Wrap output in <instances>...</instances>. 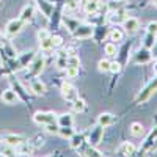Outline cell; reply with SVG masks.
<instances>
[{"label":"cell","instance_id":"cell-10","mask_svg":"<svg viewBox=\"0 0 157 157\" xmlns=\"http://www.w3.org/2000/svg\"><path fill=\"white\" fill-rule=\"evenodd\" d=\"M155 138H157V127H154V129L151 130V132L146 135L145 141H143V145H141V148H140V152H141V154H148Z\"/></svg>","mask_w":157,"mask_h":157},{"label":"cell","instance_id":"cell-8","mask_svg":"<svg viewBox=\"0 0 157 157\" xmlns=\"http://www.w3.org/2000/svg\"><path fill=\"white\" fill-rule=\"evenodd\" d=\"M151 60H152L151 49H146V47L140 49L137 54H135V58H134V61H135L137 64H148Z\"/></svg>","mask_w":157,"mask_h":157},{"label":"cell","instance_id":"cell-25","mask_svg":"<svg viewBox=\"0 0 157 157\" xmlns=\"http://www.w3.org/2000/svg\"><path fill=\"white\" fill-rule=\"evenodd\" d=\"M61 21H63V24L66 25V29H68L71 33L78 27V25H80V24H78V21H75V19H72V17H68V16H63Z\"/></svg>","mask_w":157,"mask_h":157},{"label":"cell","instance_id":"cell-20","mask_svg":"<svg viewBox=\"0 0 157 157\" xmlns=\"http://www.w3.org/2000/svg\"><path fill=\"white\" fill-rule=\"evenodd\" d=\"M69 146L72 149H80L83 146V141H85V134H74L71 138H69Z\"/></svg>","mask_w":157,"mask_h":157},{"label":"cell","instance_id":"cell-26","mask_svg":"<svg viewBox=\"0 0 157 157\" xmlns=\"http://www.w3.org/2000/svg\"><path fill=\"white\" fill-rule=\"evenodd\" d=\"M74 134H75V132H74L72 126H60V129H58V135H60L61 138H68V140H69Z\"/></svg>","mask_w":157,"mask_h":157},{"label":"cell","instance_id":"cell-22","mask_svg":"<svg viewBox=\"0 0 157 157\" xmlns=\"http://www.w3.org/2000/svg\"><path fill=\"white\" fill-rule=\"evenodd\" d=\"M126 17H127V16H126L124 8H116V10H113V13H112L110 21H112V22H116V24H121V22H124Z\"/></svg>","mask_w":157,"mask_h":157},{"label":"cell","instance_id":"cell-43","mask_svg":"<svg viewBox=\"0 0 157 157\" xmlns=\"http://www.w3.org/2000/svg\"><path fill=\"white\" fill-rule=\"evenodd\" d=\"M146 32L157 35V22H149V24H148V27H146Z\"/></svg>","mask_w":157,"mask_h":157},{"label":"cell","instance_id":"cell-9","mask_svg":"<svg viewBox=\"0 0 157 157\" xmlns=\"http://www.w3.org/2000/svg\"><path fill=\"white\" fill-rule=\"evenodd\" d=\"M123 29L126 33L129 35H134L138 29H140V21L137 17H126L123 22Z\"/></svg>","mask_w":157,"mask_h":157},{"label":"cell","instance_id":"cell-30","mask_svg":"<svg viewBox=\"0 0 157 157\" xmlns=\"http://www.w3.org/2000/svg\"><path fill=\"white\" fill-rule=\"evenodd\" d=\"M155 44V35L154 33H149L146 32V36L145 39H143V47H146V49H152Z\"/></svg>","mask_w":157,"mask_h":157},{"label":"cell","instance_id":"cell-4","mask_svg":"<svg viewBox=\"0 0 157 157\" xmlns=\"http://www.w3.org/2000/svg\"><path fill=\"white\" fill-rule=\"evenodd\" d=\"M24 21H21L19 17L17 19H11L8 24H6V27H5V33H6V36H17L21 32H22V29H24Z\"/></svg>","mask_w":157,"mask_h":157},{"label":"cell","instance_id":"cell-42","mask_svg":"<svg viewBox=\"0 0 157 157\" xmlns=\"http://www.w3.org/2000/svg\"><path fill=\"white\" fill-rule=\"evenodd\" d=\"M50 39H52V44H54V49L63 46V38H61V36L55 35V36H50Z\"/></svg>","mask_w":157,"mask_h":157},{"label":"cell","instance_id":"cell-12","mask_svg":"<svg viewBox=\"0 0 157 157\" xmlns=\"http://www.w3.org/2000/svg\"><path fill=\"white\" fill-rule=\"evenodd\" d=\"M36 2V6H38V10L43 13V14L46 16V17H50L52 16V13H54V5H52L49 0H35Z\"/></svg>","mask_w":157,"mask_h":157},{"label":"cell","instance_id":"cell-24","mask_svg":"<svg viewBox=\"0 0 157 157\" xmlns=\"http://www.w3.org/2000/svg\"><path fill=\"white\" fill-rule=\"evenodd\" d=\"M135 151H137V148H135L130 141L123 143L121 148H120V154H121V155H134V154H135Z\"/></svg>","mask_w":157,"mask_h":157},{"label":"cell","instance_id":"cell-5","mask_svg":"<svg viewBox=\"0 0 157 157\" xmlns=\"http://www.w3.org/2000/svg\"><path fill=\"white\" fill-rule=\"evenodd\" d=\"M44 66H46V60H44V57H35L33 61L29 64V72H30V75H32V77L39 75V74L43 72Z\"/></svg>","mask_w":157,"mask_h":157},{"label":"cell","instance_id":"cell-18","mask_svg":"<svg viewBox=\"0 0 157 157\" xmlns=\"http://www.w3.org/2000/svg\"><path fill=\"white\" fill-rule=\"evenodd\" d=\"M35 16V6L33 5H27V6H24L22 11H21V14H19V19L24 21V22H30Z\"/></svg>","mask_w":157,"mask_h":157},{"label":"cell","instance_id":"cell-28","mask_svg":"<svg viewBox=\"0 0 157 157\" xmlns=\"http://www.w3.org/2000/svg\"><path fill=\"white\" fill-rule=\"evenodd\" d=\"M104 52H105L107 57H116V55H118L116 43H107L105 46H104Z\"/></svg>","mask_w":157,"mask_h":157},{"label":"cell","instance_id":"cell-17","mask_svg":"<svg viewBox=\"0 0 157 157\" xmlns=\"http://www.w3.org/2000/svg\"><path fill=\"white\" fill-rule=\"evenodd\" d=\"M10 82H11V85H13V90L17 93L19 99H22V101H27V99H29V98H27V93H25V88L21 85L19 80H14V77H10Z\"/></svg>","mask_w":157,"mask_h":157},{"label":"cell","instance_id":"cell-36","mask_svg":"<svg viewBox=\"0 0 157 157\" xmlns=\"http://www.w3.org/2000/svg\"><path fill=\"white\" fill-rule=\"evenodd\" d=\"M44 127H46V132H47V134H54V135H58V129H60V124H58L57 121H54V123H49V124H46Z\"/></svg>","mask_w":157,"mask_h":157},{"label":"cell","instance_id":"cell-23","mask_svg":"<svg viewBox=\"0 0 157 157\" xmlns=\"http://www.w3.org/2000/svg\"><path fill=\"white\" fill-rule=\"evenodd\" d=\"M57 123L60 126H74V118L71 113H61L57 115Z\"/></svg>","mask_w":157,"mask_h":157},{"label":"cell","instance_id":"cell-37","mask_svg":"<svg viewBox=\"0 0 157 157\" xmlns=\"http://www.w3.org/2000/svg\"><path fill=\"white\" fill-rule=\"evenodd\" d=\"M68 66L80 68V58H78L77 55H68Z\"/></svg>","mask_w":157,"mask_h":157},{"label":"cell","instance_id":"cell-32","mask_svg":"<svg viewBox=\"0 0 157 157\" xmlns=\"http://www.w3.org/2000/svg\"><path fill=\"white\" fill-rule=\"evenodd\" d=\"M130 134L134 137H141L143 135V126L140 123H132L130 124Z\"/></svg>","mask_w":157,"mask_h":157},{"label":"cell","instance_id":"cell-46","mask_svg":"<svg viewBox=\"0 0 157 157\" xmlns=\"http://www.w3.org/2000/svg\"><path fill=\"white\" fill-rule=\"evenodd\" d=\"M2 141H3V138H2V137H0V143H2Z\"/></svg>","mask_w":157,"mask_h":157},{"label":"cell","instance_id":"cell-21","mask_svg":"<svg viewBox=\"0 0 157 157\" xmlns=\"http://www.w3.org/2000/svg\"><path fill=\"white\" fill-rule=\"evenodd\" d=\"M55 66L58 69H66L68 66V52H58V55L55 58Z\"/></svg>","mask_w":157,"mask_h":157},{"label":"cell","instance_id":"cell-33","mask_svg":"<svg viewBox=\"0 0 157 157\" xmlns=\"http://www.w3.org/2000/svg\"><path fill=\"white\" fill-rule=\"evenodd\" d=\"M50 36H52V35H50ZM50 36H49L47 39H43V41H39V49H41L43 52H49V50L54 49V44H52Z\"/></svg>","mask_w":157,"mask_h":157},{"label":"cell","instance_id":"cell-14","mask_svg":"<svg viewBox=\"0 0 157 157\" xmlns=\"http://www.w3.org/2000/svg\"><path fill=\"white\" fill-rule=\"evenodd\" d=\"M3 141H5V145L6 146H13V148H16L19 146L22 141H25V138L22 135H16V134H8L3 137Z\"/></svg>","mask_w":157,"mask_h":157},{"label":"cell","instance_id":"cell-39","mask_svg":"<svg viewBox=\"0 0 157 157\" xmlns=\"http://www.w3.org/2000/svg\"><path fill=\"white\" fill-rule=\"evenodd\" d=\"M66 75H68L69 78L77 77V75H78V68H75V66H66Z\"/></svg>","mask_w":157,"mask_h":157},{"label":"cell","instance_id":"cell-11","mask_svg":"<svg viewBox=\"0 0 157 157\" xmlns=\"http://www.w3.org/2000/svg\"><path fill=\"white\" fill-rule=\"evenodd\" d=\"M35 57H36V55H35V52H33V50L22 54V55L16 60V63H17V71H19V69H24V68H29V64L33 61Z\"/></svg>","mask_w":157,"mask_h":157},{"label":"cell","instance_id":"cell-38","mask_svg":"<svg viewBox=\"0 0 157 157\" xmlns=\"http://www.w3.org/2000/svg\"><path fill=\"white\" fill-rule=\"evenodd\" d=\"M77 8H78V2H75V0H69V2H66V5H64V11L66 13H71Z\"/></svg>","mask_w":157,"mask_h":157},{"label":"cell","instance_id":"cell-19","mask_svg":"<svg viewBox=\"0 0 157 157\" xmlns=\"http://www.w3.org/2000/svg\"><path fill=\"white\" fill-rule=\"evenodd\" d=\"M2 101L5 104H16L19 101V96L14 90H5L2 93Z\"/></svg>","mask_w":157,"mask_h":157},{"label":"cell","instance_id":"cell-34","mask_svg":"<svg viewBox=\"0 0 157 157\" xmlns=\"http://www.w3.org/2000/svg\"><path fill=\"white\" fill-rule=\"evenodd\" d=\"M110 60L109 58H102L99 63H98V69L101 71V72H109L110 71Z\"/></svg>","mask_w":157,"mask_h":157},{"label":"cell","instance_id":"cell-13","mask_svg":"<svg viewBox=\"0 0 157 157\" xmlns=\"http://www.w3.org/2000/svg\"><path fill=\"white\" fill-rule=\"evenodd\" d=\"M30 90H32V93L36 94V96L46 94V85L39 80V78H36V77H33L30 80Z\"/></svg>","mask_w":157,"mask_h":157},{"label":"cell","instance_id":"cell-40","mask_svg":"<svg viewBox=\"0 0 157 157\" xmlns=\"http://www.w3.org/2000/svg\"><path fill=\"white\" fill-rule=\"evenodd\" d=\"M49 36H50L49 30H46V29H39V30H38V41H43V39H47Z\"/></svg>","mask_w":157,"mask_h":157},{"label":"cell","instance_id":"cell-45","mask_svg":"<svg viewBox=\"0 0 157 157\" xmlns=\"http://www.w3.org/2000/svg\"><path fill=\"white\" fill-rule=\"evenodd\" d=\"M154 71H155V74H157V63H155V66H154Z\"/></svg>","mask_w":157,"mask_h":157},{"label":"cell","instance_id":"cell-16","mask_svg":"<svg viewBox=\"0 0 157 157\" xmlns=\"http://www.w3.org/2000/svg\"><path fill=\"white\" fill-rule=\"evenodd\" d=\"M113 123H115V116L112 113H109V112H104V113H101L98 116V124L102 126V127H109Z\"/></svg>","mask_w":157,"mask_h":157},{"label":"cell","instance_id":"cell-15","mask_svg":"<svg viewBox=\"0 0 157 157\" xmlns=\"http://www.w3.org/2000/svg\"><path fill=\"white\" fill-rule=\"evenodd\" d=\"M82 8L86 14H96L98 10H99V2L98 0H83Z\"/></svg>","mask_w":157,"mask_h":157},{"label":"cell","instance_id":"cell-41","mask_svg":"<svg viewBox=\"0 0 157 157\" xmlns=\"http://www.w3.org/2000/svg\"><path fill=\"white\" fill-rule=\"evenodd\" d=\"M120 71H121V63H120V61H112V63H110V72L118 74Z\"/></svg>","mask_w":157,"mask_h":157},{"label":"cell","instance_id":"cell-35","mask_svg":"<svg viewBox=\"0 0 157 157\" xmlns=\"http://www.w3.org/2000/svg\"><path fill=\"white\" fill-rule=\"evenodd\" d=\"M83 155H90V157H91V155H93V157H101V155H104V154H102L101 151H98V149H96V146L88 145V146H86V149L83 151Z\"/></svg>","mask_w":157,"mask_h":157},{"label":"cell","instance_id":"cell-1","mask_svg":"<svg viewBox=\"0 0 157 157\" xmlns=\"http://www.w3.org/2000/svg\"><path fill=\"white\" fill-rule=\"evenodd\" d=\"M157 91V77L154 78V80H151L145 88H143L141 91H140V94H138V98H137V104H143V102H146L154 93Z\"/></svg>","mask_w":157,"mask_h":157},{"label":"cell","instance_id":"cell-7","mask_svg":"<svg viewBox=\"0 0 157 157\" xmlns=\"http://www.w3.org/2000/svg\"><path fill=\"white\" fill-rule=\"evenodd\" d=\"M60 91H61V96H63L64 99H66V101H69V102H72L74 99H77V98H78V93H77L75 86H72V85H71V83H68V82H63V83H61Z\"/></svg>","mask_w":157,"mask_h":157},{"label":"cell","instance_id":"cell-3","mask_svg":"<svg viewBox=\"0 0 157 157\" xmlns=\"http://www.w3.org/2000/svg\"><path fill=\"white\" fill-rule=\"evenodd\" d=\"M93 35H94V27H93V25H90V24H80L72 32V36L75 39H86V38L93 36Z\"/></svg>","mask_w":157,"mask_h":157},{"label":"cell","instance_id":"cell-31","mask_svg":"<svg viewBox=\"0 0 157 157\" xmlns=\"http://www.w3.org/2000/svg\"><path fill=\"white\" fill-rule=\"evenodd\" d=\"M16 151H17L19 154H32L33 146L29 145V141H22L19 146H16Z\"/></svg>","mask_w":157,"mask_h":157},{"label":"cell","instance_id":"cell-2","mask_svg":"<svg viewBox=\"0 0 157 157\" xmlns=\"http://www.w3.org/2000/svg\"><path fill=\"white\" fill-rule=\"evenodd\" d=\"M33 121L39 126H46L49 123L57 121V115L54 112H36L33 115Z\"/></svg>","mask_w":157,"mask_h":157},{"label":"cell","instance_id":"cell-27","mask_svg":"<svg viewBox=\"0 0 157 157\" xmlns=\"http://www.w3.org/2000/svg\"><path fill=\"white\" fill-rule=\"evenodd\" d=\"M109 38H110L112 43H121L123 38H124V33H123V30H120V29H113V30L109 33Z\"/></svg>","mask_w":157,"mask_h":157},{"label":"cell","instance_id":"cell-6","mask_svg":"<svg viewBox=\"0 0 157 157\" xmlns=\"http://www.w3.org/2000/svg\"><path fill=\"white\" fill-rule=\"evenodd\" d=\"M102 137H104V127L98 124L96 127L91 129V132H90V135H88V145L98 146L99 143L102 141Z\"/></svg>","mask_w":157,"mask_h":157},{"label":"cell","instance_id":"cell-44","mask_svg":"<svg viewBox=\"0 0 157 157\" xmlns=\"http://www.w3.org/2000/svg\"><path fill=\"white\" fill-rule=\"evenodd\" d=\"M155 151H157V138L154 140V143H152V146H151V149H149L148 154H152V152H155Z\"/></svg>","mask_w":157,"mask_h":157},{"label":"cell","instance_id":"cell-29","mask_svg":"<svg viewBox=\"0 0 157 157\" xmlns=\"http://www.w3.org/2000/svg\"><path fill=\"white\" fill-rule=\"evenodd\" d=\"M72 109H74V112H77V113H82V112H85V109H86V104H85L83 99L77 98V99L72 101Z\"/></svg>","mask_w":157,"mask_h":157}]
</instances>
